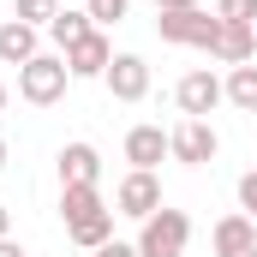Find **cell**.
I'll list each match as a JSON object with an SVG mask.
<instances>
[{
    "instance_id": "cell-1",
    "label": "cell",
    "mask_w": 257,
    "mask_h": 257,
    "mask_svg": "<svg viewBox=\"0 0 257 257\" xmlns=\"http://www.w3.org/2000/svg\"><path fill=\"white\" fill-rule=\"evenodd\" d=\"M186 245H192V215L186 209H168V203L138 233V257H186Z\"/></svg>"
},
{
    "instance_id": "cell-2",
    "label": "cell",
    "mask_w": 257,
    "mask_h": 257,
    "mask_svg": "<svg viewBox=\"0 0 257 257\" xmlns=\"http://www.w3.org/2000/svg\"><path fill=\"white\" fill-rule=\"evenodd\" d=\"M66 60L60 54H36L30 66H18V96L30 102V108H48V102H60L66 96Z\"/></svg>"
},
{
    "instance_id": "cell-3",
    "label": "cell",
    "mask_w": 257,
    "mask_h": 257,
    "mask_svg": "<svg viewBox=\"0 0 257 257\" xmlns=\"http://www.w3.org/2000/svg\"><path fill=\"white\" fill-rule=\"evenodd\" d=\"M156 30H162V42H180V48H209V54H215L221 18H215V12L186 6V12H162V18H156Z\"/></svg>"
},
{
    "instance_id": "cell-4",
    "label": "cell",
    "mask_w": 257,
    "mask_h": 257,
    "mask_svg": "<svg viewBox=\"0 0 257 257\" xmlns=\"http://www.w3.org/2000/svg\"><path fill=\"white\" fill-rule=\"evenodd\" d=\"M215 150H221V138H215L209 120H180V126L168 132V156H174V162H186V168L215 162Z\"/></svg>"
},
{
    "instance_id": "cell-5",
    "label": "cell",
    "mask_w": 257,
    "mask_h": 257,
    "mask_svg": "<svg viewBox=\"0 0 257 257\" xmlns=\"http://www.w3.org/2000/svg\"><path fill=\"white\" fill-rule=\"evenodd\" d=\"M174 102H180V114H186V120H209V114L227 102V90H221V78H215V72H186V78H180V90H174Z\"/></svg>"
},
{
    "instance_id": "cell-6",
    "label": "cell",
    "mask_w": 257,
    "mask_h": 257,
    "mask_svg": "<svg viewBox=\"0 0 257 257\" xmlns=\"http://www.w3.org/2000/svg\"><path fill=\"white\" fill-rule=\"evenodd\" d=\"M114 203H120V215H132V221H150V215L162 209V186H156V174L132 168L126 180H120V192H114Z\"/></svg>"
},
{
    "instance_id": "cell-7",
    "label": "cell",
    "mask_w": 257,
    "mask_h": 257,
    "mask_svg": "<svg viewBox=\"0 0 257 257\" xmlns=\"http://www.w3.org/2000/svg\"><path fill=\"white\" fill-rule=\"evenodd\" d=\"M102 84L114 90V102H144L150 96V66H144V54H114V66H108Z\"/></svg>"
},
{
    "instance_id": "cell-8",
    "label": "cell",
    "mask_w": 257,
    "mask_h": 257,
    "mask_svg": "<svg viewBox=\"0 0 257 257\" xmlns=\"http://www.w3.org/2000/svg\"><path fill=\"white\" fill-rule=\"evenodd\" d=\"M108 66H114V42L102 30H90L78 48H66V72L72 78H108Z\"/></svg>"
},
{
    "instance_id": "cell-9",
    "label": "cell",
    "mask_w": 257,
    "mask_h": 257,
    "mask_svg": "<svg viewBox=\"0 0 257 257\" xmlns=\"http://www.w3.org/2000/svg\"><path fill=\"white\" fill-rule=\"evenodd\" d=\"M215 257H257V221L251 215H221L215 221Z\"/></svg>"
},
{
    "instance_id": "cell-10",
    "label": "cell",
    "mask_w": 257,
    "mask_h": 257,
    "mask_svg": "<svg viewBox=\"0 0 257 257\" xmlns=\"http://www.w3.org/2000/svg\"><path fill=\"white\" fill-rule=\"evenodd\" d=\"M96 180H102L96 144H66L60 150V186H96Z\"/></svg>"
},
{
    "instance_id": "cell-11",
    "label": "cell",
    "mask_w": 257,
    "mask_h": 257,
    "mask_svg": "<svg viewBox=\"0 0 257 257\" xmlns=\"http://www.w3.org/2000/svg\"><path fill=\"white\" fill-rule=\"evenodd\" d=\"M162 156H168V132H162V126H132L126 132V162H132V168L156 174Z\"/></svg>"
},
{
    "instance_id": "cell-12",
    "label": "cell",
    "mask_w": 257,
    "mask_h": 257,
    "mask_svg": "<svg viewBox=\"0 0 257 257\" xmlns=\"http://www.w3.org/2000/svg\"><path fill=\"white\" fill-rule=\"evenodd\" d=\"M36 54H42V48H36V24L6 18V24H0V60L6 66H30Z\"/></svg>"
},
{
    "instance_id": "cell-13",
    "label": "cell",
    "mask_w": 257,
    "mask_h": 257,
    "mask_svg": "<svg viewBox=\"0 0 257 257\" xmlns=\"http://www.w3.org/2000/svg\"><path fill=\"white\" fill-rule=\"evenodd\" d=\"M251 54H257V24H233V18H221V36H215V60L245 66Z\"/></svg>"
},
{
    "instance_id": "cell-14",
    "label": "cell",
    "mask_w": 257,
    "mask_h": 257,
    "mask_svg": "<svg viewBox=\"0 0 257 257\" xmlns=\"http://www.w3.org/2000/svg\"><path fill=\"white\" fill-rule=\"evenodd\" d=\"M96 209H108L96 186H60V215H66V227H72V221H90Z\"/></svg>"
},
{
    "instance_id": "cell-15",
    "label": "cell",
    "mask_w": 257,
    "mask_h": 257,
    "mask_svg": "<svg viewBox=\"0 0 257 257\" xmlns=\"http://www.w3.org/2000/svg\"><path fill=\"white\" fill-rule=\"evenodd\" d=\"M90 30H96V18H90V12H72V6H60V12H54V24H48V36H54L60 48H78Z\"/></svg>"
},
{
    "instance_id": "cell-16",
    "label": "cell",
    "mask_w": 257,
    "mask_h": 257,
    "mask_svg": "<svg viewBox=\"0 0 257 257\" xmlns=\"http://www.w3.org/2000/svg\"><path fill=\"white\" fill-rule=\"evenodd\" d=\"M221 90H227V102H233L239 114H257V66H251V60H245V66H233Z\"/></svg>"
},
{
    "instance_id": "cell-17",
    "label": "cell",
    "mask_w": 257,
    "mask_h": 257,
    "mask_svg": "<svg viewBox=\"0 0 257 257\" xmlns=\"http://www.w3.org/2000/svg\"><path fill=\"white\" fill-rule=\"evenodd\" d=\"M114 215H120V209H96L90 221H72L66 233H72L78 245H90V251H96V245H108V239H114Z\"/></svg>"
},
{
    "instance_id": "cell-18",
    "label": "cell",
    "mask_w": 257,
    "mask_h": 257,
    "mask_svg": "<svg viewBox=\"0 0 257 257\" xmlns=\"http://www.w3.org/2000/svg\"><path fill=\"white\" fill-rule=\"evenodd\" d=\"M12 12H18L24 24H36V30H48V24H54V12H60V0H18Z\"/></svg>"
},
{
    "instance_id": "cell-19",
    "label": "cell",
    "mask_w": 257,
    "mask_h": 257,
    "mask_svg": "<svg viewBox=\"0 0 257 257\" xmlns=\"http://www.w3.org/2000/svg\"><path fill=\"white\" fill-rule=\"evenodd\" d=\"M215 18H233V24H257V0H221Z\"/></svg>"
},
{
    "instance_id": "cell-20",
    "label": "cell",
    "mask_w": 257,
    "mask_h": 257,
    "mask_svg": "<svg viewBox=\"0 0 257 257\" xmlns=\"http://www.w3.org/2000/svg\"><path fill=\"white\" fill-rule=\"evenodd\" d=\"M90 18L96 24H120L126 18V0H90Z\"/></svg>"
},
{
    "instance_id": "cell-21",
    "label": "cell",
    "mask_w": 257,
    "mask_h": 257,
    "mask_svg": "<svg viewBox=\"0 0 257 257\" xmlns=\"http://www.w3.org/2000/svg\"><path fill=\"white\" fill-rule=\"evenodd\" d=\"M239 209L257 221V168H251V174H239Z\"/></svg>"
},
{
    "instance_id": "cell-22",
    "label": "cell",
    "mask_w": 257,
    "mask_h": 257,
    "mask_svg": "<svg viewBox=\"0 0 257 257\" xmlns=\"http://www.w3.org/2000/svg\"><path fill=\"white\" fill-rule=\"evenodd\" d=\"M96 257H138V245H126V239H108V245H96Z\"/></svg>"
},
{
    "instance_id": "cell-23",
    "label": "cell",
    "mask_w": 257,
    "mask_h": 257,
    "mask_svg": "<svg viewBox=\"0 0 257 257\" xmlns=\"http://www.w3.org/2000/svg\"><path fill=\"white\" fill-rule=\"evenodd\" d=\"M186 6H197V0H156V12H186Z\"/></svg>"
},
{
    "instance_id": "cell-24",
    "label": "cell",
    "mask_w": 257,
    "mask_h": 257,
    "mask_svg": "<svg viewBox=\"0 0 257 257\" xmlns=\"http://www.w3.org/2000/svg\"><path fill=\"white\" fill-rule=\"evenodd\" d=\"M0 239H12V209L0 203Z\"/></svg>"
},
{
    "instance_id": "cell-25",
    "label": "cell",
    "mask_w": 257,
    "mask_h": 257,
    "mask_svg": "<svg viewBox=\"0 0 257 257\" xmlns=\"http://www.w3.org/2000/svg\"><path fill=\"white\" fill-rule=\"evenodd\" d=\"M0 257H24V245L18 239H0Z\"/></svg>"
},
{
    "instance_id": "cell-26",
    "label": "cell",
    "mask_w": 257,
    "mask_h": 257,
    "mask_svg": "<svg viewBox=\"0 0 257 257\" xmlns=\"http://www.w3.org/2000/svg\"><path fill=\"white\" fill-rule=\"evenodd\" d=\"M6 102H12V90H6V84H0V114H6Z\"/></svg>"
},
{
    "instance_id": "cell-27",
    "label": "cell",
    "mask_w": 257,
    "mask_h": 257,
    "mask_svg": "<svg viewBox=\"0 0 257 257\" xmlns=\"http://www.w3.org/2000/svg\"><path fill=\"white\" fill-rule=\"evenodd\" d=\"M0 168H6V138H0Z\"/></svg>"
}]
</instances>
